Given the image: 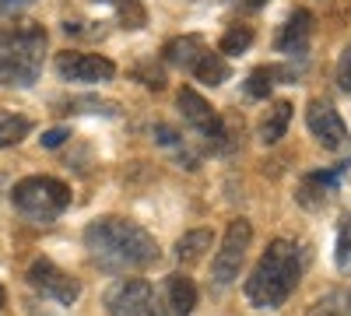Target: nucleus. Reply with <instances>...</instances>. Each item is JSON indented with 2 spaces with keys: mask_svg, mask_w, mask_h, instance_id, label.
Wrapping results in <instances>:
<instances>
[{
  "mask_svg": "<svg viewBox=\"0 0 351 316\" xmlns=\"http://www.w3.org/2000/svg\"><path fill=\"white\" fill-rule=\"evenodd\" d=\"M84 250L88 256L112 271V274H127V271H141L158 260V243L144 225L130 221V218H95L84 228Z\"/></svg>",
  "mask_w": 351,
  "mask_h": 316,
  "instance_id": "nucleus-1",
  "label": "nucleus"
},
{
  "mask_svg": "<svg viewBox=\"0 0 351 316\" xmlns=\"http://www.w3.org/2000/svg\"><path fill=\"white\" fill-rule=\"evenodd\" d=\"M302 246L291 239H274L263 256L256 260V267L250 271L243 292L256 309H278L288 302V295L299 289L302 278Z\"/></svg>",
  "mask_w": 351,
  "mask_h": 316,
  "instance_id": "nucleus-2",
  "label": "nucleus"
},
{
  "mask_svg": "<svg viewBox=\"0 0 351 316\" xmlns=\"http://www.w3.org/2000/svg\"><path fill=\"white\" fill-rule=\"evenodd\" d=\"M11 200L25 218L49 225L53 218H60L71 208V190H67V183L53 180V176H25L14 183Z\"/></svg>",
  "mask_w": 351,
  "mask_h": 316,
  "instance_id": "nucleus-3",
  "label": "nucleus"
},
{
  "mask_svg": "<svg viewBox=\"0 0 351 316\" xmlns=\"http://www.w3.org/2000/svg\"><path fill=\"white\" fill-rule=\"evenodd\" d=\"M253 246V225L250 218H232L225 236L218 243V253L211 260V278L218 289H228V284L239 281V271H243V260H246V250Z\"/></svg>",
  "mask_w": 351,
  "mask_h": 316,
  "instance_id": "nucleus-4",
  "label": "nucleus"
},
{
  "mask_svg": "<svg viewBox=\"0 0 351 316\" xmlns=\"http://www.w3.org/2000/svg\"><path fill=\"white\" fill-rule=\"evenodd\" d=\"M158 306V292L144 278H116L106 289L109 316H162Z\"/></svg>",
  "mask_w": 351,
  "mask_h": 316,
  "instance_id": "nucleus-5",
  "label": "nucleus"
},
{
  "mask_svg": "<svg viewBox=\"0 0 351 316\" xmlns=\"http://www.w3.org/2000/svg\"><path fill=\"white\" fill-rule=\"evenodd\" d=\"M176 102H180V112H183V120L208 141V148L211 151H225L228 148V127L225 120L218 117V112L204 102L200 92L193 88H180V95H176Z\"/></svg>",
  "mask_w": 351,
  "mask_h": 316,
  "instance_id": "nucleus-6",
  "label": "nucleus"
},
{
  "mask_svg": "<svg viewBox=\"0 0 351 316\" xmlns=\"http://www.w3.org/2000/svg\"><path fill=\"white\" fill-rule=\"evenodd\" d=\"M53 67H56V77L67 84H106L116 77V64L99 53H77V49L56 53Z\"/></svg>",
  "mask_w": 351,
  "mask_h": 316,
  "instance_id": "nucleus-7",
  "label": "nucleus"
},
{
  "mask_svg": "<svg viewBox=\"0 0 351 316\" xmlns=\"http://www.w3.org/2000/svg\"><path fill=\"white\" fill-rule=\"evenodd\" d=\"M28 284H32L39 295L60 302V306H74L81 299V281L71 278L64 267H56L53 260H46V256H36V260L28 264Z\"/></svg>",
  "mask_w": 351,
  "mask_h": 316,
  "instance_id": "nucleus-8",
  "label": "nucleus"
},
{
  "mask_svg": "<svg viewBox=\"0 0 351 316\" xmlns=\"http://www.w3.org/2000/svg\"><path fill=\"white\" fill-rule=\"evenodd\" d=\"M306 127H309V134H313L327 151H341V148L348 145V127H344V120H341V112H337L330 102H324V99H313V102L306 106Z\"/></svg>",
  "mask_w": 351,
  "mask_h": 316,
  "instance_id": "nucleus-9",
  "label": "nucleus"
},
{
  "mask_svg": "<svg viewBox=\"0 0 351 316\" xmlns=\"http://www.w3.org/2000/svg\"><path fill=\"white\" fill-rule=\"evenodd\" d=\"M43 49H46V28H39V25L0 28V56H21V60L43 64Z\"/></svg>",
  "mask_w": 351,
  "mask_h": 316,
  "instance_id": "nucleus-10",
  "label": "nucleus"
},
{
  "mask_svg": "<svg viewBox=\"0 0 351 316\" xmlns=\"http://www.w3.org/2000/svg\"><path fill=\"white\" fill-rule=\"evenodd\" d=\"M313 25H316L313 11L295 8V11L288 14V21L281 25V32H278V39H274V49L285 53V56H302L306 46H309V36H313Z\"/></svg>",
  "mask_w": 351,
  "mask_h": 316,
  "instance_id": "nucleus-11",
  "label": "nucleus"
},
{
  "mask_svg": "<svg viewBox=\"0 0 351 316\" xmlns=\"http://www.w3.org/2000/svg\"><path fill=\"white\" fill-rule=\"evenodd\" d=\"M197 284H193V278H186V274H169V281H165V306H169V313L172 316H190L193 309H197Z\"/></svg>",
  "mask_w": 351,
  "mask_h": 316,
  "instance_id": "nucleus-12",
  "label": "nucleus"
},
{
  "mask_svg": "<svg viewBox=\"0 0 351 316\" xmlns=\"http://www.w3.org/2000/svg\"><path fill=\"white\" fill-rule=\"evenodd\" d=\"M211 246H215L211 228H190V232H183L180 239H176L172 253H176V260H180L183 267H190V264H200Z\"/></svg>",
  "mask_w": 351,
  "mask_h": 316,
  "instance_id": "nucleus-13",
  "label": "nucleus"
},
{
  "mask_svg": "<svg viewBox=\"0 0 351 316\" xmlns=\"http://www.w3.org/2000/svg\"><path fill=\"white\" fill-rule=\"evenodd\" d=\"M337 176H341V169H334V172H313V176H306L302 180V186H299V204L302 208H324L327 204V197H330V190L337 186Z\"/></svg>",
  "mask_w": 351,
  "mask_h": 316,
  "instance_id": "nucleus-14",
  "label": "nucleus"
},
{
  "mask_svg": "<svg viewBox=\"0 0 351 316\" xmlns=\"http://www.w3.org/2000/svg\"><path fill=\"white\" fill-rule=\"evenodd\" d=\"M43 64L39 60H21V56H0V84L4 88H28L36 84Z\"/></svg>",
  "mask_w": 351,
  "mask_h": 316,
  "instance_id": "nucleus-15",
  "label": "nucleus"
},
{
  "mask_svg": "<svg viewBox=\"0 0 351 316\" xmlns=\"http://www.w3.org/2000/svg\"><path fill=\"white\" fill-rule=\"evenodd\" d=\"M288 123H291V102H285V99H278V102H271V109L263 112V120H260V130H256V137H260V145H278V141L288 134Z\"/></svg>",
  "mask_w": 351,
  "mask_h": 316,
  "instance_id": "nucleus-16",
  "label": "nucleus"
},
{
  "mask_svg": "<svg viewBox=\"0 0 351 316\" xmlns=\"http://www.w3.org/2000/svg\"><path fill=\"white\" fill-rule=\"evenodd\" d=\"M204 53H208V46H204L200 36H180V39L165 42V60L172 67H183V71H193V64L200 60Z\"/></svg>",
  "mask_w": 351,
  "mask_h": 316,
  "instance_id": "nucleus-17",
  "label": "nucleus"
},
{
  "mask_svg": "<svg viewBox=\"0 0 351 316\" xmlns=\"http://www.w3.org/2000/svg\"><path fill=\"white\" fill-rule=\"evenodd\" d=\"M200 84H208V88H218V84H225L228 77H232V67H228V60H225V56L221 53H204L200 56V60L193 64V71H190Z\"/></svg>",
  "mask_w": 351,
  "mask_h": 316,
  "instance_id": "nucleus-18",
  "label": "nucleus"
},
{
  "mask_svg": "<svg viewBox=\"0 0 351 316\" xmlns=\"http://www.w3.org/2000/svg\"><path fill=\"white\" fill-rule=\"evenodd\" d=\"M28 130H32V123H28L25 117H14V112H4V109H0V148L21 145V141L28 137Z\"/></svg>",
  "mask_w": 351,
  "mask_h": 316,
  "instance_id": "nucleus-19",
  "label": "nucleus"
},
{
  "mask_svg": "<svg viewBox=\"0 0 351 316\" xmlns=\"http://www.w3.org/2000/svg\"><path fill=\"white\" fill-rule=\"evenodd\" d=\"M309 316H351V292H327L309 306Z\"/></svg>",
  "mask_w": 351,
  "mask_h": 316,
  "instance_id": "nucleus-20",
  "label": "nucleus"
},
{
  "mask_svg": "<svg viewBox=\"0 0 351 316\" xmlns=\"http://www.w3.org/2000/svg\"><path fill=\"white\" fill-rule=\"evenodd\" d=\"M250 46H253V28L250 25H232L228 32L221 36V42H218V53L221 56H239Z\"/></svg>",
  "mask_w": 351,
  "mask_h": 316,
  "instance_id": "nucleus-21",
  "label": "nucleus"
},
{
  "mask_svg": "<svg viewBox=\"0 0 351 316\" xmlns=\"http://www.w3.org/2000/svg\"><path fill=\"white\" fill-rule=\"evenodd\" d=\"M334 264L341 274H351V215H344L337 228V243H334Z\"/></svg>",
  "mask_w": 351,
  "mask_h": 316,
  "instance_id": "nucleus-22",
  "label": "nucleus"
},
{
  "mask_svg": "<svg viewBox=\"0 0 351 316\" xmlns=\"http://www.w3.org/2000/svg\"><path fill=\"white\" fill-rule=\"evenodd\" d=\"M278 74H281L278 67H256V71L246 77V95H250V99H267Z\"/></svg>",
  "mask_w": 351,
  "mask_h": 316,
  "instance_id": "nucleus-23",
  "label": "nucleus"
},
{
  "mask_svg": "<svg viewBox=\"0 0 351 316\" xmlns=\"http://www.w3.org/2000/svg\"><path fill=\"white\" fill-rule=\"evenodd\" d=\"M337 84L344 92H351V42L341 49V60H337Z\"/></svg>",
  "mask_w": 351,
  "mask_h": 316,
  "instance_id": "nucleus-24",
  "label": "nucleus"
},
{
  "mask_svg": "<svg viewBox=\"0 0 351 316\" xmlns=\"http://www.w3.org/2000/svg\"><path fill=\"white\" fill-rule=\"evenodd\" d=\"M67 137H71V130H67V127H53V130H46L39 141H43V148H60Z\"/></svg>",
  "mask_w": 351,
  "mask_h": 316,
  "instance_id": "nucleus-25",
  "label": "nucleus"
},
{
  "mask_svg": "<svg viewBox=\"0 0 351 316\" xmlns=\"http://www.w3.org/2000/svg\"><path fill=\"white\" fill-rule=\"evenodd\" d=\"M25 4H32V0H0V14H14V11H21Z\"/></svg>",
  "mask_w": 351,
  "mask_h": 316,
  "instance_id": "nucleus-26",
  "label": "nucleus"
},
{
  "mask_svg": "<svg viewBox=\"0 0 351 316\" xmlns=\"http://www.w3.org/2000/svg\"><path fill=\"white\" fill-rule=\"evenodd\" d=\"M239 4H243L246 11H260V8H267V0H239Z\"/></svg>",
  "mask_w": 351,
  "mask_h": 316,
  "instance_id": "nucleus-27",
  "label": "nucleus"
},
{
  "mask_svg": "<svg viewBox=\"0 0 351 316\" xmlns=\"http://www.w3.org/2000/svg\"><path fill=\"white\" fill-rule=\"evenodd\" d=\"M8 302V292H4V284H0V306H4Z\"/></svg>",
  "mask_w": 351,
  "mask_h": 316,
  "instance_id": "nucleus-28",
  "label": "nucleus"
}]
</instances>
